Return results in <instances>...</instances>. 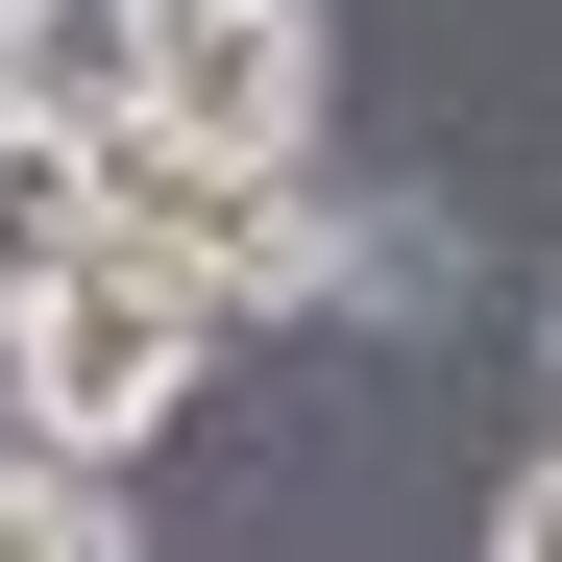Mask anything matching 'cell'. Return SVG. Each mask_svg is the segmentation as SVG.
Here are the masks:
<instances>
[{
  "label": "cell",
  "mask_w": 562,
  "mask_h": 562,
  "mask_svg": "<svg viewBox=\"0 0 562 562\" xmlns=\"http://www.w3.org/2000/svg\"><path fill=\"white\" fill-rule=\"evenodd\" d=\"M74 269H99V147H49V123H0V342H25Z\"/></svg>",
  "instance_id": "5b68a950"
},
{
  "label": "cell",
  "mask_w": 562,
  "mask_h": 562,
  "mask_svg": "<svg viewBox=\"0 0 562 562\" xmlns=\"http://www.w3.org/2000/svg\"><path fill=\"white\" fill-rule=\"evenodd\" d=\"M318 0H171V74H147V123L171 147H221V171H318Z\"/></svg>",
  "instance_id": "3957f363"
},
{
  "label": "cell",
  "mask_w": 562,
  "mask_h": 562,
  "mask_svg": "<svg viewBox=\"0 0 562 562\" xmlns=\"http://www.w3.org/2000/svg\"><path fill=\"white\" fill-rule=\"evenodd\" d=\"M99 245L171 269L221 342H245V318H294V294H342V196H318V171H221V147H171V123L99 147Z\"/></svg>",
  "instance_id": "6da1fadb"
},
{
  "label": "cell",
  "mask_w": 562,
  "mask_h": 562,
  "mask_svg": "<svg viewBox=\"0 0 562 562\" xmlns=\"http://www.w3.org/2000/svg\"><path fill=\"white\" fill-rule=\"evenodd\" d=\"M0 123H25V0H0Z\"/></svg>",
  "instance_id": "ba28073f"
},
{
  "label": "cell",
  "mask_w": 562,
  "mask_h": 562,
  "mask_svg": "<svg viewBox=\"0 0 562 562\" xmlns=\"http://www.w3.org/2000/svg\"><path fill=\"white\" fill-rule=\"evenodd\" d=\"M490 562H562V440H538L514 490H490Z\"/></svg>",
  "instance_id": "52a82bcc"
},
{
  "label": "cell",
  "mask_w": 562,
  "mask_h": 562,
  "mask_svg": "<svg viewBox=\"0 0 562 562\" xmlns=\"http://www.w3.org/2000/svg\"><path fill=\"white\" fill-rule=\"evenodd\" d=\"M99 538H123V490H99V464L0 440V562H99Z\"/></svg>",
  "instance_id": "8992f818"
},
{
  "label": "cell",
  "mask_w": 562,
  "mask_h": 562,
  "mask_svg": "<svg viewBox=\"0 0 562 562\" xmlns=\"http://www.w3.org/2000/svg\"><path fill=\"white\" fill-rule=\"evenodd\" d=\"M196 367H221V318L171 294V269H123V245H99L25 342H0V440H49V464H99V490H123V464L196 416Z\"/></svg>",
  "instance_id": "7a4b0ae2"
},
{
  "label": "cell",
  "mask_w": 562,
  "mask_h": 562,
  "mask_svg": "<svg viewBox=\"0 0 562 562\" xmlns=\"http://www.w3.org/2000/svg\"><path fill=\"white\" fill-rule=\"evenodd\" d=\"M538 440H562V318H538Z\"/></svg>",
  "instance_id": "9c48e42d"
},
{
  "label": "cell",
  "mask_w": 562,
  "mask_h": 562,
  "mask_svg": "<svg viewBox=\"0 0 562 562\" xmlns=\"http://www.w3.org/2000/svg\"><path fill=\"white\" fill-rule=\"evenodd\" d=\"M147 74H171V0H25V123L49 147H123Z\"/></svg>",
  "instance_id": "277c9868"
}]
</instances>
